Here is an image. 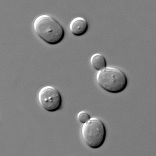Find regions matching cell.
<instances>
[{
    "instance_id": "6da1fadb",
    "label": "cell",
    "mask_w": 156,
    "mask_h": 156,
    "mask_svg": "<svg viewBox=\"0 0 156 156\" xmlns=\"http://www.w3.org/2000/svg\"><path fill=\"white\" fill-rule=\"evenodd\" d=\"M33 27L39 38L51 45L61 43L65 37L62 26L53 17L48 15L37 17L34 20Z\"/></svg>"
},
{
    "instance_id": "7a4b0ae2",
    "label": "cell",
    "mask_w": 156,
    "mask_h": 156,
    "mask_svg": "<svg viewBox=\"0 0 156 156\" xmlns=\"http://www.w3.org/2000/svg\"><path fill=\"white\" fill-rule=\"evenodd\" d=\"M96 80L98 85L102 89L113 94L123 91L128 84L125 73L115 67H106L98 71Z\"/></svg>"
},
{
    "instance_id": "3957f363",
    "label": "cell",
    "mask_w": 156,
    "mask_h": 156,
    "mask_svg": "<svg viewBox=\"0 0 156 156\" xmlns=\"http://www.w3.org/2000/svg\"><path fill=\"white\" fill-rule=\"evenodd\" d=\"M81 133L83 140L88 147L99 148L105 140L106 127L100 119L93 117L83 123Z\"/></svg>"
},
{
    "instance_id": "277c9868",
    "label": "cell",
    "mask_w": 156,
    "mask_h": 156,
    "mask_svg": "<svg viewBox=\"0 0 156 156\" xmlns=\"http://www.w3.org/2000/svg\"><path fill=\"white\" fill-rule=\"evenodd\" d=\"M38 99L41 106L48 112L58 111L62 105V98L60 92L51 86L41 88L38 93Z\"/></svg>"
},
{
    "instance_id": "5b68a950",
    "label": "cell",
    "mask_w": 156,
    "mask_h": 156,
    "mask_svg": "<svg viewBox=\"0 0 156 156\" xmlns=\"http://www.w3.org/2000/svg\"><path fill=\"white\" fill-rule=\"evenodd\" d=\"M71 33L76 36H81L86 33L88 28V24L85 19L78 17L72 20L70 23Z\"/></svg>"
},
{
    "instance_id": "8992f818",
    "label": "cell",
    "mask_w": 156,
    "mask_h": 156,
    "mask_svg": "<svg viewBox=\"0 0 156 156\" xmlns=\"http://www.w3.org/2000/svg\"><path fill=\"white\" fill-rule=\"evenodd\" d=\"M90 62L92 66L97 70H101L106 67V59L101 54H93L90 58Z\"/></svg>"
},
{
    "instance_id": "52a82bcc",
    "label": "cell",
    "mask_w": 156,
    "mask_h": 156,
    "mask_svg": "<svg viewBox=\"0 0 156 156\" xmlns=\"http://www.w3.org/2000/svg\"><path fill=\"white\" fill-rule=\"evenodd\" d=\"M77 117L79 122L83 123H85L91 118L90 115L87 112L83 111L80 112L78 113Z\"/></svg>"
}]
</instances>
